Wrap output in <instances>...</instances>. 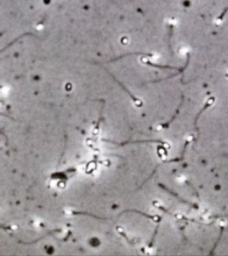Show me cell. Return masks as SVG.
<instances>
[{
  "label": "cell",
  "mask_w": 228,
  "mask_h": 256,
  "mask_svg": "<svg viewBox=\"0 0 228 256\" xmlns=\"http://www.w3.org/2000/svg\"><path fill=\"white\" fill-rule=\"evenodd\" d=\"M103 141L106 142H110V143L114 144V145H119V146H124V145H127V144H137V143H159V144H165L164 141H159V140H144V141H124V142H116V141H112L109 140H103Z\"/></svg>",
  "instance_id": "1"
},
{
  "label": "cell",
  "mask_w": 228,
  "mask_h": 256,
  "mask_svg": "<svg viewBox=\"0 0 228 256\" xmlns=\"http://www.w3.org/2000/svg\"><path fill=\"white\" fill-rule=\"evenodd\" d=\"M61 231H62V229H53V230H51V231H48L47 234H45L44 236H42V237H40L39 238L34 240V241H31V242H23V241H20V240H18V242H19L20 244H22V245H31V244H35V243H37V242H38V241L42 240L43 238H45L46 237H47V236H49V235H52V234H53V233H57V232H61Z\"/></svg>",
  "instance_id": "2"
},
{
  "label": "cell",
  "mask_w": 228,
  "mask_h": 256,
  "mask_svg": "<svg viewBox=\"0 0 228 256\" xmlns=\"http://www.w3.org/2000/svg\"><path fill=\"white\" fill-rule=\"evenodd\" d=\"M159 186L160 187V188H162V189H164V190H166V191H168V192H169V193H170V194H171V195H172V196H174V197H176V198H177V199H179V200H180V201H182V202L186 203V204H188V205H192V204H191V203L187 202V201H186V200H184V199H183V198H182V197H179V196H178V195H177V194H175V193H174V192H173V191H171V190H170V189H168V188H167V187L163 186V185H162V184H160V183H159Z\"/></svg>",
  "instance_id": "3"
}]
</instances>
